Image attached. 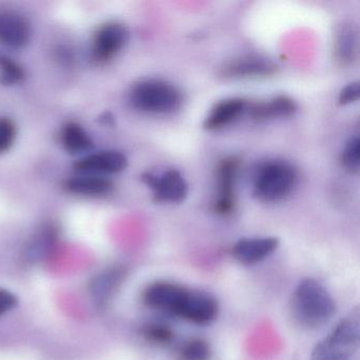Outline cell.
Segmentation results:
<instances>
[{
    "instance_id": "cell-1",
    "label": "cell",
    "mask_w": 360,
    "mask_h": 360,
    "mask_svg": "<svg viewBox=\"0 0 360 360\" xmlns=\"http://www.w3.org/2000/svg\"><path fill=\"white\" fill-rule=\"evenodd\" d=\"M142 299L150 309L176 316L198 326H207L219 315L218 301L212 295L174 282L149 284L143 292Z\"/></svg>"
},
{
    "instance_id": "cell-2",
    "label": "cell",
    "mask_w": 360,
    "mask_h": 360,
    "mask_svg": "<svg viewBox=\"0 0 360 360\" xmlns=\"http://www.w3.org/2000/svg\"><path fill=\"white\" fill-rule=\"evenodd\" d=\"M336 303L328 290L314 278H304L295 288L292 314L295 321L305 328H318L332 319Z\"/></svg>"
},
{
    "instance_id": "cell-3",
    "label": "cell",
    "mask_w": 360,
    "mask_h": 360,
    "mask_svg": "<svg viewBox=\"0 0 360 360\" xmlns=\"http://www.w3.org/2000/svg\"><path fill=\"white\" fill-rule=\"evenodd\" d=\"M359 338L360 311L355 307L315 345L311 360H349L359 347Z\"/></svg>"
},
{
    "instance_id": "cell-4",
    "label": "cell",
    "mask_w": 360,
    "mask_h": 360,
    "mask_svg": "<svg viewBox=\"0 0 360 360\" xmlns=\"http://www.w3.org/2000/svg\"><path fill=\"white\" fill-rule=\"evenodd\" d=\"M130 104L142 111L153 115H168L178 110L183 103L182 92L168 82L162 79H142L130 90Z\"/></svg>"
},
{
    "instance_id": "cell-5",
    "label": "cell",
    "mask_w": 360,
    "mask_h": 360,
    "mask_svg": "<svg viewBox=\"0 0 360 360\" xmlns=\"http://www.w3.org/2000/svg\"><path fill=\"white\" fill-rule=\"evenodd\" d=\"M297 182V172L290 164L271 161L263 164L254 181V193L259 200L276 202L292 193Z\"/></svg>"
},
{
    "instance_id": "cell-6",
    "label": "cell",
    "mask_w": 360,
    "mask_h": 360,
    "mask_svg": "<svg viewBox=\"0 0 360 360\" xmlns=\"http://www.w3.org/2000/svg\"><path fill=\"white\" fill-rule=\"evenodd\" d=\"M142 180L153 191V200L159 203H181L188 195V185L182 174L170 169L161 176L145 174Z\"/></svg>"
},
{
    "instance_id": "cell-7",
    "label": "cell",
    "mask_w": 360,
    "mask_h": 360,
    "mask_svg": "<svg viewBox=\"0 0 360 360\" xmlns=\"http://www.w3.org/2000/svg\"><path fill=\"white\" fill-rule=\"evenodd\" d=\"M127 28L120 22H108L103 25L94 37L92 56L98 62L112 60L121 52L128 41Z\"/></svg>"
},
{
    "instance_id": "cell-8",
    "label": "cell",
    "mask_w": 360,
    "mask_h": 360,
    "mask_svg": "<svg viewBox=\"0 0 360 360\" xmlns=\"http://www.w3.org/2000/svg\"><path fill=\"white\" fill-rule=\"evenodd\" d=\"M128 160L124 153L117 150H104L91 153L75 162L77 172L83 174L104 176L119 174L126 169Z\"/></svg>"
},
{
    "instance_id": "cell-9",
    "label": "cell",
    "mask_w": 360,
    "mask_h": 360,
    "mask_svg": "<svg viewBox=\"0 0 360 360\" xmlns=\"http://www.w3.org/2000/svg\"><path fill=\"white\" fill-rule=\"evenodd\" d=\"M31 39V26L18 12L0 11V44L11 49H22Z\"/></svg>"
},
{
    "instance_id": "cell-10",
    "label": "cell",
    "mask_w": 360,
    "mask_h": 360,
    "mask_svg": "<svg viewBox=\"0 0 360 360\" xmlns=\"http://www.w3.org/2000/svg\"><path fill=\"white\" fill-rule=\"evenodd\" d=\"M279 248L275 237L242 238L233 246V256L244 265L256 264L269 258Z\"/></svg>"
},
{
    "instance_id": "cell-11",
    "label": "cell",
    "mask_w": 360,
    "mask_h": 360,
    "mask_svg": "<svg viewBox=\"0 0 360 360\" xmlns=\"http://www.w3.org/2000/svg\"><path fill=\"white\" fill-rule=\"evenodd\" d=\"M239 161L235 157L226 158L219 166V191L214 210L219 214L227 216L231 214L235 207L236 176H237Z\"/></svg>"
},
{
    "instance_id": "cell-12",
    "label": "cell",
    "mask_w": 360,
    "mask_h": 360,
    "mask_svg": "<svg viewBox=\"0 0 360 360\" xmlns=\"http://www.w3.org/2000/svg\"><path fill=\"white\" fill-rule=\"evenodd\" d=\"M277 65L260 56H246L225 65L223 75L233 79L267 77L277 71Z\"/></svg>"
},
{
    "instance_id": "cell-13",
    "label": "cell",
    "mask_w": 360,
    "mask_h": 360,
    "mask_svg": "<svg viewBox=\"0 0 360 360\" xmlns=\"http://www.w3.org/2000/svg\"><path fill=\"white\" fill-rule=\"evenodd\" d=\"M64 188L73 195L83 197H103L112 191L113 183L105 176L83 174L71 176L64 183Z\"/></svg>"
},
{
    "instance_id": "cell-14",
    "label": "cell",
    "mask_w": 360,
    "mask_h": 360,
    "mask_svg": "<svg viewBox=\"0 0 360 360\" xmlns=\"http://www.w3.org/2000/svg\"><path fill=\"white\" fill-rule=\"evenodd\" d=\"M246 108V102L242 98H229L219 103L210 111L204 121L207 130L220 129L237 120Z\"/></svg>"
},
{
    "instance_id": "cell-15",
    "label": "cell",
    "mask_w": 360,
    "mask_h": 360,
    "mask_svg": "<svg viewBox=\"0 0 360 360\" xmlns=\"http://www.w3.org/2000/svg\"><path fill=\"white\" fill-rule=\"evenodd\" d=\"M125 271L120 267L106 269L90 282L89 292L98 304H104L123 281Z\"/></svg>"
},
{
    "instance_id": "cell-16",
    "label": "cell",
    "mask_w": 360,
    "mask_h": 360,
    "mask_svg": "<svg viewBox=\"0 0 360 360\" xmlns=\"http://www.w3.org/2000/svg\"><path fill=\"white\" fill-rule=\"evenodd\" d=\"M297 111L294 100L288 96H281L265 103H258L250 108V113L254 119L266 120L274 117H288Z\"/></svg>"
},
{
    "instance_id": "cell-17",
    "label": "cell",
    "mask_w": 360,
    "mask_h": 360,
    "mask_svg": "<svg viewBox=\"0 0 360 360\" xmlns=\"http://www.w3.org/2000/svg\"><path fill=\"white\" fill-rule=\"evenodd\" d=\"M60 142L65 150L71 155H79L91 148L92 143L88 132L83 126L75 122H69L60 132Z\"/></svg>"
},
{
    "instance_id": "cell-18",
    "label": "cell",
    "mask_w": 360,
    "mask_h": 360,
    "mask_svg": "<svg viewBox=\"0 0 360 360\" xmlns=\"http://www.w3.org/2000/svg\"><path fill=\"white\" fill-rule=\"evenodd\" d=\"M357 32L353 27H345L337 41V56L343 64H351L357 56Z\"/></svg>"
},
{
    "instance_id": "cell-19",
    "label": "cell",
    "mask_w": 360,
    "mask_h": 360,
    "mask_svg": "<svg viewBox=\"0 0 360 360\" xmlns=\"http://www.w3.org/2000/svg\"><path fill=\"white\" fill-rule=\"evenodd\" d=\"M212 355V347L202 338L188 339L179 349L181 360H210Z\"/></svg>"
},
{
    "instance_id": "cell-20",
    "label": "cell",
    "mask_w": 360,
    "mask_h": 360,
    "mask_svg": "<svg viewBox=\"0 0 360 360\" xmlns=\"http://www.w3.org/2000/svg\"><path fill=\"white\" fill-rule=\"evenodd\" d=\"M142 335L149 342L155 345H166L174 341V332L169 326L160 322L147 324L142 328Z\"/></svg>"
},
{
    "instance_id": "cell-21",
    "label": "cell",
    "mask_w": 360,
    "mask_h": 360,
    "mask_svg": "<svg viewBox=\"0 0 360 360\" xmlns=\"http://www.w3.org/2000/svg\"><path fill=\"white\" fill-rule=\"evenodd\" d=\"M341 163L349 172H357L360 166V141L358 136L351 139L341 155Z\"/></svg>"
},
{
    "instance_id": "cell-22",
    "label": "cell",
    "mask_w": 360,
    "mask_h": 360,
    "mask_svg": "<svg viewBox=\"0 0 360 360\" xmlns=\"http://www.w3.org/2000/svg\"><path fill=\"white\" fill-rule=\"evenodd\" d=\"M24 77L22 69L6 56H0V79L6 85L20 83Z\"/></svg>"
},
{
    "instance_id": "cell-23",
    "label": "cell",
    "mask_w": 360,
    "mask_h": 360,
    "mask_svg": "<svg viewBox=\"0 0 360 360\" xmlns=\"http://www.w3.org/2000/svg\"><path fill=\"white\" fill-rule=\"evenodd\" d=\"M18 129L9 117H0V155L7 153L13 146Z\"/></svg>"
},
{
    "instance_id": "cell-24",
    "label": "cell",
    "mask_w": 360,
    "mask_h": 360,
    "mask_svg": "<svg viewBox=\"0 0 360 360\" xmlns=\"http://www.w3.org/2000/svg\"><path fill=\"white\" fill-rule=\"evenodd\" d=\"M18 296L8 288H0V316L13 311L18 305Z\"/></svg>"
},
{
    "instance_id": "cell-25",
    "label": "cell",
    "mask_w": 360,
    "mask_h": 360,
    "mask_svg": "<svg viewBox=\"0 0 360 360\" xmlns=\"http://www.w3.org/2000/svg\"><path fill=\"white\" fill-rule=\"evenodd\" d=\"M360 96V85L358 82L345 86L339 94V104L349 105L356 102Z\"/></svg>"
}]
</instances>
